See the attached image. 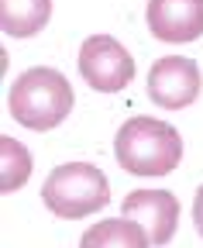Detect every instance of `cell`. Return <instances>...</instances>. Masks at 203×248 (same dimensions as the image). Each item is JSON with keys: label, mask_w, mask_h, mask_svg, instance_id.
I'll list each match as a JSON object with an SVG mask.
<instances>
[{"label": "cell", "mask_w": 203, "mask_h": 248, "mask_svg": "<svg viewBox=\"0 0 203 248\" xmlns=\"http://www.w3.org/2000/svg\"><path fill=\"white\" fill-rule=\"evenodd\" d=\"M114 155L131 176H169L183 159V138L165 121L131 117L114 138Z\"/></svg>", "instance_id": "obj_1"}, {"label": "cell", "mask_w": 203, "mask_h": 248, "mask_svg": "<svg viewBox=\"0 0 203 248\" xmlns=\"http://www.w3.org/2000/svg\"><path fill=\"white\" fill-rule=\"evenodd\" d=\"M72 86L59 69H48V66H35V69H24L14 86H11V117L21 121L24 128L31 131H52L69 117L72 110Z\"/></svg>", "instance_id": "obj_2"}, {"label": "cell", "mask_w": 203, "mask_h": 248, "mask_svg": "<svg viewBox=\"0 0 203 248\" xmlns=\"http://www.w3.org/2000/svg\"><path fill=\"white\" fill-rule=\"evenodd\" d=\"M42 200L55 217L76 221V217H90L110 203V183L90 162H66L48 172Z\"/></svg>", "instance_id": "obj_3"}, {"label": "cell", "mask_w": 203, "mask_h": 248, "mask_svg": "<svg viewBox=\"0 0 203 248\" xmlns=\"http://www.w3.org/2000/svg\"><path fill=\"white\" fill-rule=\"evenodd\" d=\"M79 76L97 93H121L134 79V59L117 38L90 35L79 48Z\"/></svg>", "instance_id": "obj_4"}, {"label": "cell", "mask_w": 203, "mask_h": 248, "mask_svg": "<svg viewBox=\"0 0 203 248\" xmlns=\"http://www.w3.org/2000/svg\"><path fill=\"white\" fill-rule=\"evenodd\" d=\"M200 66L183 55L159 59L148 73V97L165 110H183L200 97Z\"/></svg>", "instance_id": "obj_5"}, {"label": "cell", "mask_w": 203, "mask_h": 248, "mask_svg": "<svg viewBox=\"0 0 203 248\" xmlns=\"http://www.w3.org/2000/svg\"><path fill=\"white\" fill-rule=\"evenodd\" d=\"M121 217H131L134 224H141L148 241L159 248V245H169L179 228V200L169 190H134L124 197Z\"/></svg>", "instance_id": "obj_6"}, {"label": "cell", "mask_w": 203, "mask_h": 248, "mask_svg": "<svg viewBox=\"0 0 203 248\" xmlns=\"http://www.w3.org/2000/svg\"><path fill=\"white\" fill-rule=\"evenodd\" d=\"M145 17L159 42L186 45L203 38V0H148Z\"/></svg>", "instance_id": "obj_7"}, {"label": "cell", "mask_w": 203, "mask_h": 248, "mask_svg": "<svg viewBox=\"0 0 203 248\" xmlns=\"http://www.w3.org/2000/svg\"><path fill=\"white\" fill-rule=\"evenodd\" d=\"M52 0H0V28L11 38H31L48 24Z\"/></svg>", "instance_id": "obj_8"}, {"label": "cell", "mask_w": 203, "mask_h": 248, "mask_svg": "<svg viewBox=\"0 0 203 248\" xmlns=\"http://www.w3.org/2000/svg\"><path fill=\"white\" fill-rule=\"evenodd\" d=\"M148 234L134 224L131 217H110V221L93 224L79 238V248H148Z\"/></svg>", "instance_id": "obj_9"}, {"label": "cell", "mask_w": 203, "mask_h": 248, "mask_svg": "<svg viewBox=\"0 0 203 248\" xmlns=\"http://www.w3.org/2000/svg\"><path fill=\"white\" fill-rule=\"evenodd\" d=\"M31 176V152H28L17 138L4 135L0 138V190L14 193Z\"/></svg>", "instance_id": "obj_10"}, {"label": "cell", "mask_w": 203, "mask_h": 248, "mask_svg": "<svg viewBox=\"0 0 203 248\" xmlns=\"http://www.w3.org/2000/svg\"><path fill=\"white\" fill-rule=\"evenodd\" d=\"M193 224H196V231L203 234V186L196 190V200H193Z\"/></svg>", "instance_id": "obj_11"}]
</instances>
